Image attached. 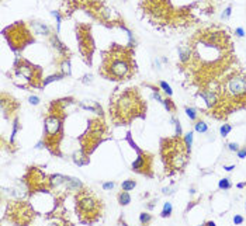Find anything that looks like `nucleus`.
<instances>
[{"label": "nucleus", "instance_id": "obj_13", "mask_svg": "<svg viewBox=\"0 0 246 226\" xmlns=\"http://www.w3.org/2000/svg\"><path fill=\"white\" fill-rule=\"evenodd\" d=\"M34 30L37 31V34H44V32L48 31V28L42 24H34Z\"/></svg>", "mask_w": 246, "mask_h": 226}, {"label": "nucleus", "instance_id": "obj_1", "mask_svg": "<svg viewBox=\"0 0 246 226\" xmlns=\"http://www.w3.org/2000/svg\"><path fill=\"white\" fill-rule=\"evenodd\" d=\"M113 119L117 124H127L135 117H142L145 113V105L141 101L138 93L134 89H128L121 93L110 105Z\"/></svg>", "mask_w": 246, "mask_h": 226}, {"label": "nucleus", "instance_id": "obj_26", "mask_svg": "<svg viewBox=\"0 0 246 226\" xmlns=\"http://www.w3.org/2000/svg\"><path fill=\"white\" fill-rule=\"evenodd\" d=\"M236 35H238V37H243V35H245V34H243V30H242V28H238V30H236Z\"/></svg>", "mask_w": 246, "mask_h": 226}, {"label": "nucleus", "instance_id": "obj_3", "mask_svg": "<svg viewBox=\"0 0 246 226\" xmlns=\"http://www.w3.org/2000/svg\"><path fill=\"white\" fill-rule=\"evenodd\" d=\"M163 147H162V153L166 164H169L173 169H181L186 161H187V146L183 145L180 141L174 139V141H164Z\"/></svg>", "mask_w": 246, "mask_h": 226}, {"label": "nucleus", "instance_id": "obj_15", "mask_svg": "<svg viewBox=\"0 0 246 226\" xmlns=\"http://www.w3.org/2000/svg\"><path fill=\"white\" fill-rule=\"evenodd\" d=\"M179 53H180V59L184 62V61H186V59L190 56V49H183V48H181L180 51H179Z\"/></svg>", "mask_w": 246, "mask_h": 226}, {"label": "nucleus", "instance_id": "obj_8", "mask_svg": "<svg viewBox=\"0 0 246 226\" xmlns=\"http://www.w3.org/2000/svg\"><path fill=\"white\" fill-rule=\"evenodd\" d=\"M201 97L207 101L208 105H215V104H217V94L213 93V91H203V93H201Z\"/></svg>", "mask_w": 246, "mask_h": 226}, {"label": "nucleus", "instance_id": "obj_17", "mask_svg": "<svg viewBox=\"0 0 246 226\" xmlns=\"http://www.w3.org/2000/svg\"><path fill=\"white\" fill-rule=\"evenodd\" d=\"M186 113H187V115L190 117V119H196L197 118V113H196V110H194V108H187V110H186Z\"/></svg>", "mask_w": 246, "mask_h": 226}, {"label": "nucleus", "instance_id": "obj_27", "mask_svg": "<svg viewBox=\"0 0 246 226\" xmlns=\"http://www.w3.org/2000/svg\"><path fill=\"white\" fill-rule=\"evenodd\" d=\"M229 149L231 150H238V145H236V143H229Z\"/></svg>", "mask_w": 246, "mask_h": 226}, {"label": "nucleus", "instance_id": "obj_23", "mask_svg": "<svg viewBox=\"0 0 246 226\" xmlns=\"http://www.w3.org/2000/svg\"><path fill=\"white\" fill-rule=\"evenodd\" d=\"M30 103H31V104H34V105H35V104H38V103H39V98H38V97H30Z\"/></svg>", "mask_w": 246, "mask_h": 226}, {"label": "nucleus", "instance_id": "obj_25", "mask_svg": "<svg viewBox=\"0 0 246 226\" xmlns=\"http://www.w3.org/2000/svg\"><path fill=\"white\" fill-rule=\"evenodd\" d=\"M238 156L241 157V159H243L246 156V149H242V150H239V153H238Z\"/></svg>", "mask_w": 246, "mask_h": 226}, {"label": "nucleus", "instance_id": "obj_28", "mask_svg": "<svg viewBox=\"0 0 246 226\" xmlns=\"http://www.w3.org/2000/svg\"><path fill=\"white\" fill-rule=\"evenodd\" d=\"M232 169H235V167H233V166H228V167H225V170H227V171H231Z\"/></svg>", "mask_w": 246, "mask_h": 226}, {"label": "nucleus", "instance_id": "obj_12", "mask_svg": "<svg viewBox=\"0 0 246 226\" xmlns=\"http://www.w3.org/2000/svg\"><path fill=\"white\" fill-rule=\"evenodd\" d=\"M170 213H172V205H170L169 202H166L164 207H163V211H162V216L166 218V216H169Z\"/></svg>", "mask_w": 246, "mask_h": 226}, {"label": "nucleus", "instance_id": "obj_22", "mask_svg": "<svg viewBox=\"0 0 246 226\" xmlns=\"http://www.w3.org/2000/svg\"><path fill=\"white\" fill-rule=\"evenodd\" d=\"M113 187H114V183H104V185H103L104 190H111Z\"/></svg>", "mask_w": 246, "mask_h": 226}, {"label": "nucleus", "instance_id": "obj_21", "mask_svg": "<svg viewBox=\"0 0 246 226\" xmlns=\"http://www.w3.org/2000/svg\"><path fill=\"white\" fill-rule=\"evenodd\" d=\"M233 222H235V225H241L243 222V218L242 216H235L233 218Z\"/></svg>", "mask_w": 246, "mask_h": 226}, {"label": "nucleus", "instance_id": "obj_2", "mask_svg": "<svg viewBox=\"0 0 246 226\" xmlns=\"http://www.w3.org/2000/svg\"><path fill=\"white\" fill-rule=\"evenodd\" d=\"M76 211L83 222H93L101 212V201L90 190H83L76 195Z\"/></svg>", "mask_w": 246, "mask_h": 226}, {"label": "nucleus", "instance_id": "obj_16", "mask_svg": "<svg viewBox=\"0 0 246 226\" xmlns=\"http://www.w3.org/2000/svg\"><path fill=\"white\" fill-rule=\"evenodd\" d=\"M231 129L232 128H231V125H228V124L222 125V127H221V135H222V136H227V135L231 132Z\"/></svg>", "mask_w": 246, "mask_h": 226}, {"label": "nucleus", "instance_id": "obj_10", "mask_svg": "<svg viewBox=\"0 0 246 226\" xmlns=\"http://www.w3.org/2000/svg\"><path fill=\"white\" fill-rule=\"evenodd\" d=\"M118 199H120V204L121 205H127L130 201H131V198H130V195L127 193H122L120 194V197H118Z\"/></svg>", "mask_w": 246, "mask_h": 226}, {"label": "nucleus", "instance_id": "obj_20", "mask_svg": "<svg viewBox=\"0 0 246 226\" xmlns=\"http://www.w3.org/2000/svg\"><path fill=\"white\" fill-rule=\"evenodd\" d=\"M139 219H141L142 223H148V222L150 221V216H149L148 213H141V218H139Z\"/></svg>", "mask_w": 246, "mask_h": 226}, {"label": "nucleus", "instance_id": "obj_14", "mask_svg": "<svg viewBox=\"0 0 246 226\" xmlns=\"http://www.w3.org/2000/svg\"><path fill=\"white\" fill-rule=\"evenodd\" d=\"M219 188L221 190H228V188H231V183L228 181V178H222L219 181Z\"/></svg>", "mask_w": 246, "mask_h": 226}, {"label": "nucleus", "instance_id": "obj_11", "mask_svg": "<svg viewBox=\"0 0 246 226\" xmlns=\"http://www.w3.org/2000/svg\"><path fill=\"white\" fill-rule=\"evenodd\" d=\"M207 124L205 122H203V121H200V122H197L196 124V131L197 132H207Z\"/></svg>", "mask_w": 246, "mask_h": 226}, {"label": "nucleus", "instance_id": "obj_7", "mask_svg": "<svg viewBox=\"0 0 246 226\" xmlns=\"http://www.w3.org/2000/svg\"><path fill=\"white\" fill-rule=\"evenodd\" d=\"M150 167V157L148 155H139L136 160L132 163V170L138 173H146Z\"/></svg>", "mask_w": 246, "mask_h": 226}, {"label": "nucleus", "instance_id": "obj_4", "mask_svg": "<svg viewBox=\"0 0 246 226\" xmlns=\"http://www.w3.org/2000/svg\"><path fill=\"white\" fill-rule=\"evenodd\" d=\"M131 67L130 59L120 52H113L104 61V70L107 72V76L114 79H124L125 76H128Z\"/></svg>", "mask_w": 246, "mask_h": 226}, {"label": "nucleus", "instance_id": "obj_18", "mask_svg": "<svg viewBox=\"0 0 246 226\" xmlns=\"http://www.w3.org/2000/svg\"><path fill=\"white\" fill-rule=\"evenodd\" d=\"M191 142H193V133L190 132V133H187V136H186V146L190 149V146H191Z\"/></svg>", "mask_w": 246, "mask_h": 226}, {"label": "nucleus", "instance_id": "obj_6", "mask_svg": "<svg viewBox=\"0 0 246 226\" xmlns=\"http://www.w3.org/2000/svg\"><path fill=\"white\" fill-rule=\"evenodd\" d=\"M225 93L232 98H241L246 94V79L243 76H232L225 84Z\"/></svg>", "mask_w": 246, "mask_h": 226}, {"label": "nucleus", "instance_id": "obj_9", "mask_svg": "<svg viewBox=\"0 0 246 226\" xmlns=\"http://www.w3.org/2000/svg\"><path fill=\"white\" fill-rule=\"evenodd\" d=\"M121 187H122L124 191H130V190H132V188L135 187V181H134V180H127V181L122 183Z\"/></svg>", "mask_w": 246, "mask_h": 226}, {"label": "nucleus", "instance_id": "obj_5", "mask_svg": "<svg viewBox=\"0 0 246 226\" xmlns=\"http://www.w3.org/2000/svg\"><path fill=\"white\" fill-rule=\"evenodd\" d=\"M61 122L62 117H58V114H51L45 119V143L52 153H58L56 147L61 138Z\"/></svg>", "mask_w": 246, "mask_h": 226}, {"label": "nucleus", "instance_id": "obj_19", "mask_svg": "<svg viewBox=\"0 0 246 226\" xmlns=\"http://www.w3.org/2000/svg\"><path fill=\"white\" fill-rule=\"evenodd\" d=\"M160 86H162V89L164 90V93H167V94H172V89H170V86H169L167 83L162 81V83H160Z\"/></svg>", "mask_w": 246, "mask_h": 226}, {"label": "nucleus", "instance_id": "obj_24", "mask_svg": "<svg viewBox=\"0 0 246 226\" xmlns=\"http://www.w3.org/2000/svg\"><path fill=\"white\" fill-rule=\"evenodd\" d=\"M231 14V7H228L227 10H225V13H222V18H227V17H229Z\"/></svg>", "mask_w": 246, "mask_h": 226}]
</instances>
